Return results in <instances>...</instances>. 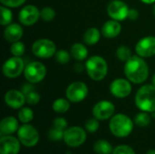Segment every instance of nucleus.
Wrapping results in <instances>:
<instances>
[{"instance_id":"obj_18","label":"nucleus","mask_w":155,"mask_h":154,"mask_svg":"<svg viewBox=\"0 0 155 154\" xmlns=\"http://www.w3.org/2000/svg\"><path fill=\"white\" fill-rule=\"evenodd\" d=\"M24 34L23 27L19 24L11 23L10 25L5 26L4 31V37L9 43H15L20 41Z\"/></svg>"},{"instance_id":"obj_36","label":"nucleus","mask_w":155,"mask_h":154,"mask_svg":"<svg viewBox=\"0 0 155 154\" xmlns=\"http://www.w3.org/2000/svg\"><path fill=\"white\" fill-rule=\"evenodd\" d=\"M53 126L55 127V128H58V129H61V130H64L65 131L68 127V123L67 121L63 118V117H57L54 120L53 122Z\"/></svg>"},{"instance_id":"obj_24","label":"nucleus","mask_w":155,"mask_h":154,"mask_svg":"<svg viewBox=\"0 0 155 154\" xmlns=\"http://www.w3.org/2000/svg\"><path fill=\"white\" fill-rule=\"evenodd\" d=\"M70 101L66 98H58L54 101L52 104V108L56 113H64L70 109Z\"/></svg>"},{"instance_id":"obj_39","label":"nucleus","mask_w":155,"mask_h":154,"mask_svg":"<svg viewBox=\"0 0 155 154\" xmlns=\"http://www.w3.org/2000/svg\"><path fill=\"white\" fill-rule=\"evenodd\" d=\"M139 17V12L136 9L131 8L128 13V18L131 20H136Z\"/></svg>"},{"instance_id":"obj_28","label":"nucleus","mask_w":155,"mask_h":154,"mask_svg":"<svg viewBox=\"0 0 155 154\" xmlns=\"http://www.w3.org/2000/svg\"><path fill=\"white\" fill-rule=\"evenodd\" d=\"M116 56L121 62H127L133 55L132 51L126 45H121L116 50Z\"/></svg>"},{"instance_id":"obj_44","label":"nucleus","mask_w":155,"mask_h":154,"mask_svg":"<svg viewBox=\"0 0 155 154\" xmlns=\"http://www.w3.org/2000/svg\"><path fill=\"white\" fill-rule=\"evenodd\" d=\"M70 154H73V153H70Z\"/></svg>"},{"instance_id":"obj_13","label":"nucleus","mask_w":155,"mask_h":154,"mask_svg":"<svg viewBox=\"0 0 155 154\" xmlns=\"http://www.w3.org/2000/svg\"><path fill=\"white\" fill-rule=\"evenodd\" d=\"M110 92L111 93L119 99L128 97L132 93V84L128 79L124 78H117L114 79L110 84Z\"/></svg>"},{"instance_id":"obj_20","label":"nucleus","mask_w":155,"mask_h":154,"mask_svg":"<svg viewBox=\"0 0 155 154\" xmlns=\"http://www.w3.org/2000/svg\"><path fill=\"white\" fill-rule=\"evenodd\" d=\"M18 121L14 116H6L0 122V133L3 135H12L19 129Z\"/></svg>"},{"instance_id":"obj_4","label":"nucleus","mask_w":155,"mask_h":154,"mask_svg":"<svg viewBox=\"0 0 155 154\" xmlns=\"http://www.w3.org/2000/svg\"><path fill=\"white\" fill-rule=\"evenodd\" d=\"M85 69L89 77L96 82L104 80L108 73L107 62L100 55H93L88 58L85 63Z\"/></svg>"},{"instance_id":"obj_27","label":"nucleus","mask_w":155,"mask_h":154,"mask_svg":"<svg viewBox=\"0 0 155 154\" xmlns=\"http://www.w3.org/2000/svg\"><path fill=\"white\" fill-rule=\"evenodd\" d=\"M0 11H1V25L6 26L12 23L13 20V13L9 9V7L5 5H1L0 6Z\"/></svg>"},{"instance_id":"obj_38","label":"nucleus","mask_w":155,"mask_h":154,"mask_svg":"<svg viewBox=\"0 0 155 154\" xmlns=\"http://www.w3.org/2000/svg\"><path fill=\"white\" fill-rule=\"evenodd\" d=\"M33 84H34L28 83V84H24V85H23V87H22L21 91L24 93V94H25H25H27L28 93L32 92V91H35V87H34V85H33Z\"/></svg>"},{"instance_id":"obj_40","label":"nucleus","mask_w":155,"mask_h":154,"mask_svg":"<svg viewBox=\"0 0 155 154\" xmlns=\"http://www.w3.org/2000/svg\"><path fill=\"white\" fill-rule=\"evenodd\" d=\"M143 3L146 5H151V4H155V0H141Z\"/></svg>"},{"instance_id":"obj_8","label":"nucleus","mask_w":155,"mask_h":154,"mask_svg":"<svg viewBox=\"0 0 155 154\" xmlns=\"http://www.w3.org/2000/svg\"><path fill=\"white\" fill-rule=\"evenodd\" d=\"M32 52L34 55L38 58L47 59L54 56L56 53L55 44L47 38L37 39L32 45Z\"/></svg>"},{"instance_id":"obj_16","label":"nucleus","mask_w":155,"mask_h":154,"mask_svg":"<svg viewBox=\"0 0 155 154\" xmlns=\"http://www.w3.org/2000/svg\"><path fill=\"white\" fill-rule=\"evenodd\" d=\"M21 143L12 135H3L0 138V154H18Z\"/></svg>"},{"instance_id":"obj_7","label":"nucleus","mask_w":155,"mask_h":154,"mask_svg":"<svg viewBox=\"0 0 155 154\" xmlns=\"http://www.w3.org/2000/svg\"><path fill=\"white\" fill-rule=\"evenodd\" d=\"M47 70L45 65L38 61H33L25 65L24 75L25 78L31 84H38L42 82L45 75Z\"/></svg>"},{"instance_id":"obj_42","label":"nucleus","mask_w":155,"mask_h":154,"mask_svg":"<svg viewBox=\"0 0 155 154\" xmlns=\"http://www.w3.org/2000/svg\"><path fill=\"white\" fill-rule=\"evenodd\" d=\"M152 83H153V84L155 86V74H153V78H152Z\"/></svg>"},{"instance_id":"obj_19","label":"nucleus","mask_w":155,"mask_h":154,"mask_svg":"<svg viewBox=\"0 0 155 154\" xmlns=\"http://www.w3.org/2000/svg\"><path fill=\"white\" fill-rule=\"evenodd\" d=\"M122 31V25L119 21L111 19L106 21L102 26V34L105 38H115Z\"/></svg>"},{"instance_id":"obj_14","label":"nucleus","mask_w":155,"mask_h":154,"mask_svg":"<svg viewBox=\"0 0 155 154\" xmlns=\"http://www.w3.org/2000/svg\"><path fill=\"white\" fill-rule=\"evenodd\" d=\"M40 18V10L34 5H28L24 6L18 15L19 22L25 26L35 25Z\"/></svg>"},{"instance_id":"obj_43","label":"nucleus","mask_w":155,"mask_h":154,"mask_svg":"<svg viewBox=\"0 0 155 154\" xmlns=\"http://www.w3.org/2000/svg\"><path fill=\"white\" fill-rule=\"evenodd\" d=\"M153 14H154V15H155V4H154V6H153Z\"/></svg>"},{"instance_id":"obj_41","label":"nucleus","mask_w":155,"mask_h":154,"mask_svg":"<svg viewBox=\"0 0 155 154\" xmlns=\"http://www.w3.org/2000/svg\"><path fill=\"white\" fill-rule=\"evenodd\" d=\"M146 154H155V150H153V149H152V150H149V151L146 152Z\"/></svg>"},{"instance_id":"obj_1","label":"nucleus","mask_w":155,"mask_h":154,"mask_svg":"<svg viewBox=\"0 0 155 154\" xmlns=\"http://www.w3.org/2000/svg\"><path fill=\"white\" fill-rule=\"evenodd\" d=\"M126 78L133 84L144 83L149 76V67L145 60L139 55H133L124 65Z\"/></svg>"},{"instance_id":"obj_30","label":"nucleus","mask_w":155,"mask_h":154,"mask_svg":"<svg viewBox=\"0 0 155 154\" xmlns=\"http://www.w3.org/2000/svg\"><path fill=\"white\" fill-rule=\"evenodd\" d=\"M55 17V11L50 6H45L40 10V18L45 22H50Z\"/></svg>"},{"instance_id":"obj_10","label":"nucleus","mask_w":155,"mask_h":154,"mask_svg":"<svg viewBox=\"0 0 155 154\" xmlns=\"http://www.w3.org/2000/svg\"><path fill=\"white\" fill-rule=\"evenodd\" d=\"M65 95L71 103H81L88 95V86L84 82H74L66 88Z\"/></svg>"},{"instance_id":"obj_33","label":"nucleus","mask_w":155,"mask_h":154,"mask_svg":"<svg viewBox=\"0 0 155 154\" xmlns=\"http://www.w3.org/2000/svg\"><path fill=\"white\" fill-rule=\"evenodd\" d=\"M99 127H100L99 120H97L94 117L87 120L85 124H84V129L86 130V132L91 133H94L97 132Z\"/></svg>"},{"instance_id":"obj_12","label":"nucleus","mask_w":155,"mask_h":154,"mask_svg":"<svg viewBox=\"0 0 155 154\" xmlns=\"http://www.w3.org/2000/svg\"><path fill=\"white\" fill-rule=\"evenodd\" d=\"M130 8L125 2L122 0H113L107 5V14L112 19L117 21H124L128 18Z\"/></svg>"},{"instance_id":"obj_26","label":"nucleus","mask_w":155,"mask_h":154,"mask_svg":"<svg viewBox=\"0 0 155 154\" xmlns=\"http://www.w3.org/2000/svg\"><path fill=\"white\" fill-rule=\"evenodd\" d=\"M34 119V112L29 107H22L18 112V120L22 123H29Z\"/></svg>"},{"instance_id":"obj_2","label":"nucleus","mask_w":155,"mask_h":154,"mask_svg":"<svg viewBox=\"0 0 155 154\" xmlns=\"http://www.w3.org/2000/svg\"><path fill=\"white\" fill-rule=\"evenodd\" d=\"M136 107L149 113L155 112V86L153 84L143 85L136 92L134 97Z\"/></svg>"},{"instance_id":"obj_35","label":"nucleus","mask_w":155,"mask_h":154,"mask_svg":"<svg viewBox=\"0 0 155 154\" xmlns=\"http://www.w3.org/2000/svg\"><path fill=\"white\" fill-rule=\"evenodd\" d=\"M113 154H136L134 150L129 145H118L114 148Z\"/></svg>"},{"instance_id":"obj_22","label":"nucleus","mask_w":155,"mask_h":154,"mask_svg":"<svg viewBox=\"0 0 155 154\" xmlns=\"http://www.w3.org/2000/svg\"><path fill=\"white\" fill-rule=\"evenodd\" d=\"M71 55L77 61H84L88 56L87 47L81 43H74L71 47Z\"/></svg>"},{"instance_id":"obj_15","label":"nucleus","mask_w":155,"mask_h":154,"mask_svg":"<svg viewBox=\"0 0 155 154\" xmlns=\"http://www.w3.org/2000/svg\"><path fill=\"white\" fill-rule=\"evenodd\" d=\"M135 52L143 58L155 55V36L149 35L140 39L135 45Z\"/></svg>"},{"instance_id":"obj_29","label":"nucleus","mask_w":155,"mask_h":154,"mask_svg":"<svg viewBox=\"0 0 155 154\" xmlns=\"http://www.w3.org/2000/svg\"><path fill=\"white\" fill-rule=\"evenodd\" d=\"M10 52H11V54L14 56H19V57H21L25 54V44L22 43V42H20V41L12 43V44L10 46Z\"/></svg>"},{"instance_id":"obj_21","label":"nucleus","mask_w":155,"mask_h":154,"mask_svg":"<svg viewBox=\"0 0 155 154\" xmlns=\"http://www.w3.org/2000/svg\"><path fill=\"white\" fill-rule=\"evenodd\" d=\"M101 31L96 27L88 28L84 34V42L87 45H94L96 44L101 37Z\"/></svg>"},{"instance_id":"obj_37","label":"nucleus","mask_w":155,"mask_h":154,"mask_svg":"<svg viewBox=\"0 0 155 154\" xmlns=\"http://www.w3.org/2000/svg\"><path fill=\"white\" fill-rule=\"evenodd\" d=\"M25 1L26 0H0L3 5H5L7 7H12V8L22 5L23 4H25Z\"/></svg>"},{"instance_id":"obj_32","label":"nucleus","mask_w":155,"mask_h":154,"mask_svg":"<svg viewBox=\"0 0 155 154\" xmlns=\"http://www.w3.org/2000/svg\"><path fill=\"white\" fill-rule=\"evenodd\" d=\"M64 130L55 128L54 126L48 131V138L53 142H59L64 140Z\"/></svg>"},{"instance_id":"obj_3","label":"nucleus","mask_w":155,"mask_h":154,"mask_svg":"<svg viewBox=\"0 0 155 154\" xmlns=\"http://www.w3.org/2000/svg\"><path fill=\"white\" fill-rule=\"evenodd\" d=\"M134 126V122L124 113L114 114L109 122V129L112 134L117 138H126L128 137Z\"/></svg>"},{"instance_id":"obj_9","label":"nucleus","mask_w":155,"mask_h":154,"mask_svg":"<svg viewBox=\"0 0 155 154\" xmlns=\"http://www.w3.org/2000/svg\"><path fill=\"white\" fill-rule=\"evenodd\" d=\"M25 62L19 56H12L8 58L2 66L3 74L10 79L17 78L25 71Z\"/></svg>"},{"instance_id":"obj_25","label":"nucleus","mask_w":155,"mask_h":154,"mask_svg":"<svg viewBox=\"0 0 155 154\" xmlns=\"http://www.w3.org/2000/svg\"><path fill=\"white\" fill-rule=\"evenodd\" d=\"M151 122H152V116L147 112L141 111L134 117V124H136L141 128L147 127L151 123Z\"/></svg>"},{"instance_id":"obj_17","label":"nucleus","mask_w":155,"mask_h":154,"mask_svg":"<svg viewBox=\"0 0 155 154\" xmlns=\"http://www.w3.org/2000/svg\"><path fill=\"white\" fill-rule=\"evenodd\" d=\"M4 101L5 103L12 109H21L26 103L24 93L15 89H11L5 93Z\"/></svg>"},{"instance_id":"obj_5","label":"nucleus","mask_w":155,"mask_h":154,"mask_svg":"<svg viewBox=\"0 0 155 154\" xmlns=\"http://www.w3.org/2000/svg\"><path fill=\"white\" fill-rule=\"evenodd\" d=\"M87 139L86 130L80 126H72L64 131V142L72 148H76L83 145Z\"/></svg>"},{"instance_id":"obj_31","label":"nucleus","mask_w":155,"mask_h":154,"mask_svg":"<svg viewBox=\"0 0 155 154\" xmlns=\"http://www.w3.org/2000/svg\"><path fill=\"white\" fill-rule=\"evenodd\" d=\"M54 56H55V61L57 63H59L61 64H65L70 61L72 55H71V54H69L68 51L61 49V50L56 51Z\"/></svg>"},{"instance_id":"obj_23","label":"nucleus","mask_w":155,"mask_h":154,"mask_svg":"<svg viewBox=\"0 0 155 154\" xmlns=\"http://www.w3.org/2000/svg\"><path fill=\"white\" fill-rule=\"evenodd\" d=\"M94 151L96 154H113L114 148L106 140H98L94 144Z\"/></svg>"},{"instance_id":"obj_6","label":"nucleus","mask_w":155,"mask_h":154,"mask_svg":"<svg viewBox=\"0 0 155 154\" xmlns=\"http://www.w3.org/2000/svg\"><path fill=\"white\" fill-rule=\"evenodd\" d=\"M17 138L22 145L31 148L38 143L40 136L36 128L29 123H24L17 131Z\"/></svg>"},{"instance_id":"obj_11","label":"nucleus","mask_w":155,"mask_h":154,"mask_svg":"<svg viewBox=\"0 0 155 154\" xmlns=\"http://www.w3.org/2000/svg\"><path fill=\"white\" fill-rule=\"evenodd\" d=\"M115 106L114 104L107 100H103L98 102L93 107L92 113L94 118L99 121H105L111 119L114 115Z\"/></svg>"},{"instance_id":"obj_34","label":"nucleus","mask_w":155,"mask_h":154,"mask_svg":"<svg viewBox=\"0 0 155 154\" xmlns=\"http://www.w3.org/2000/svg\"><path fill=\"white\" fill-rule=\"evenodd\" d=\"M40 94L35 92V91H32L30 93H28L27 94H25V101L26 103H28L29 105H35L40 102Z\"/></svg>"}]
</instances>
